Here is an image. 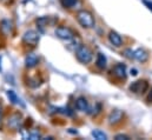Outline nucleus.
Listing matches in <instances>:
<instances>
[{"mask_svg":"<svg viewBox=\"0 0 152 140\" xmlns=\"http://www.w3.org/2000/svg\"><path fill=\"white\" fill-rule=\"evenodd\" d=\"M133 58H134L136 60L140 61V63H145V61L149 59V54H148V52H146L145 50L138 48V50H136V51L133 52Z\"/></svg>","mask_w":152,"mask_h":140,"instance_id":"obj_11","label":"nucleus"},{"mask_svg":"<svg viewBox=\"0 0 152 140\" xmlns=\"http://www.w3.org/2000/svg\"><path fill=\"white\" fill-rule=\"evenodd\" d=\"M96 65H97V67L100 69V70L106 69L107 60H106V57H105L103 53H98V55H97V60H96Z\"/></svg>","mask_w":152,"mask_h":140,"instance_id":"obj_14","label":"nucleus"},{"mask_svg":"<svg viewBox=\"0 0 152 140\" xmlns=\"http://www.w3.org/2000/svg\"><path fill=\"white\" fill-rule=\"evenodd\" d=\"M131 74H132V75H137V74H138V71L133 69V70H131Z\"/></svg>","mask_w":152,"mask_h":140,"instance_id":"obj_25","label":"nucleus"},{"mask_svg":"<svg viewBox=\"0 0 152 140\" xmlns=\"http://www.w3.org/2000/svg\"><path fill=\"white\" fill-rule=\"evenodd\" d=\"M0 109H1V107H0Z\"/></svg>","mask_w":152,"mask_h":140,"instance_id":"obj_29","label":"nucleus"},{"mask_svg":"<svg viewBox=\"0 0 152 140\" xmlns=\"http://www.w3.org/2000/svg\"><path fill=\"white\" fill-rule=\"evenodd\" d=\"M0 60H1V59H0ZM0 71H1V66H0Z\"/></svg>","mask_w":152,"mask_h":140,"instance_id":"obj_28","label":"nucleus"},{"mask_svg":"<svg viewBox=\"0 0 152 140\" xmlns=\"http://www.w3.org/2000/svg\"><path fill=\"white\" fill-rule=\"evenodd\" d=\"M123 117H124V113H123L121 111L114 109V111H112V112L110 113V115H109V122H110L111 125H115V124H118V122L121 121Z\"/></svg>","mask_w":152,"mask_h":140,"instance_id":"obj_8","label":"nucleus"},{"mask_svg":"<svg viewBox=\"0 0 152 140\" xmlns=\"http://www.w3.org/2000/svg\"><path fill=\"white\" fill-rule=\"evenodd\" d=\"M6 94H7L8 100H10L12 104H14V105H19V104H21L20 99L18 98V96L15 94V92H14V91H11V90H10V91H7V92H6ZM21 105H23V104H21Z\"/></svg>","mask_w":152,"mask_h":140,"instance_id":"obj_15","label":"nucleus"},{"mask_svg":"<svg viewBox=\"0 0 152 140\" xmlns=\"http://www.w3.org/2000/svg\"><path fill=\"white\" fill-rule=\"evenodd\" d=\"M26 138H27V139H32V140L40 139V133H39L38 131H32V132H30V133L27 134Z\"/></svg>","mask_w":152,"mask_h":140,"instance_id":"obj_19","label":"nucleus"},{"mask_svg":"<svg viewBox=\"0 0 152 140\" xmlns=\"http://www.w3.org/2000/svg\"><path fill=\"white\" fill-rule=\"evenodd\" d=\"M124 55H125L126 58H129V59H132V58H133V52H132V50H130V48L125 50V51H124Z\"/></svg>","mask_w":152,"mask_h":140,"instance_id":"obj_21","label":"nucleus"},{"mask_svg":"<svg viewBox=\"0 0 152 140\" xmlns=\"http://www.w3.org/2000/svg\"><path fill=\"white\" fill-rule=\"evenodd\" d=\"M76 57L78 59L79 63L81 64H90L92 61V58H93V54L91 52V50L85 46V45H80L78 48L76 50Z\"/></svg>","mask_w":152,"mask_h":140,"instance_id":"obj_2","label":"nucleus"},{"mask_svg":"<svg viewBox=\"0 0 152 140\" xmlns=\"http://www.w3.org/2000/svg\"><path fill=\"white\" fill-rule=\"evenodd\" d=\"M77 20L84 28H92L94 26V18L91 12L86 9H80L77 13Z\"/></svg>","mask_w":152,"mask_h":140,"instance_id":"obj_1","label":"nucleus"},{"mask_svg":"<svg viewBox=\"0 0 152 140\" xmlns=\"http://www.w3.org/2000/svg\"><path fill=\"white\" fill-rule=\"evenodd\" d=\"M56 35L61 39V40H72L75 38V33L72 32V30H70L69 27H64V26H60V27H57L56 31H54Z\"/></svg>","mask_w":152,"mask_h":140,"instance_id":"obj_4","label":"nucleus"},{"mask_svg":"<svg viewBox=\"0 0 152 140\" xmlns=\"http://www.w3.org/2000/svg\"><path fill=\"white\" fill-rule=\"evenodd\" d=\"M91 134H92V137H93L94 139H97V140H106L107 139V136H106L103 131H100V130H93Z\"/></svg>","mask_w":152,"mask_h":140,"instance_id":"obj_16","label":"nucleus"},{"mask_svg":"<svg viewBox=\"0 0 152 140\" xmlns=\"http://www.w3.org/2000/svg\"><path fill=\"white\" fill-rule=\"evenodd\" d=\"M8 126L11 128H14V130H19L21 124H23V120H21V115L19 113H15V114H12L10 118H8V121H7Z\"/></svg>","mask_w":152,"mask_h":140,"instance_id":"obj_6","label":"nucleus"},{"mask_svg":"<svg viewBox=\"0 0 152 140\" xmlns=\"http://www.w3.org/2000/svg\"><path fill=\"white\" fill-rule=\"evenodd\" d=\"M0 125H1V113H0Z\"/></svg>","mask_w":152,"mask_h":140,"instance_id":"obj_27","label":"nucleus"},{"mask_svg":"<svg viewBox=\"0 0 152 140\" xmlns=\"http://www.w3.org/2000/svg\"><path fill=\"white\" fill-rule=\"evenodd\" d=\"M114 139L115 140H130V137L126 136V134H117V136L114 137Z\"/></svg>","mask_w":152,"mask_h":140,"instance_id":"obj_22","label":"nucleus"},{"mask_svg":"<svg viewBox=\"0 0 152 140\" xmlns=\"http://www.w3.org/2000/svg\"><path fill=\"white\" fill-rule=\"evenodd\" d=\"M48 24V18H46V17H41V18H39L38 20H37V25H38L39 27H45L46 25Z\"/></svg>","mask_w":152,"mask_h":140,"instance_id":"obj_18","label":"nucleus"},{"mask_svg":"<svg viewBox=\"0 0 152 140\" xmlns=\"http://www.w3.org/2000/svg\"><path fill=\"white\" fill-rule=\"evenodd\" d=\"M32 81H33V82H37V81H38V79H34V80H32ZM32 85H33V84H31L30 86L32 87ZM37 86H38V84H34V85H33V87H37Z\"/></svg>","mask_w":152,"mask_h":140,"instance_id":"obj_26","label":"nucleus"},{"mask_svg":"<svg viewBox=\"0 0 152 140\" xmlns=\"http://www.w3.org/2000/svg\"><path fill=\"white\" fill-rule=\"evenodd\" d=\"M148 101H149V103H152V90L150 91V93H149V96H148Z\"/></svg>","mask_w":152,"mask_h":140,"instance_id":"obj_24","label":"nucleus"},{"mask_svg":"<svg viewBox=\"0 0 152 140\" xmlns=\"http://www.w3.org/2000/svg\"><path fill=\"white\" fill-rule=\"evenodd\" d=\"M148 88H149V84L145 80H138L130 85V91L136 94H143L148 91Z\"/></svg>","mask_w":152,"mask_h":140,"instance_id":"obj_3","label":"nucleus"},{"mask_svg":"<svg viewBox=\"0 0 152 140\" xmlns=\"http://www.w3.org/2000/svg\"><path fill=\"white\" fill-rule=\"evenodd\" d=\"M39 63V58L37 54H34V53H28L27 55H26V58H25V65H26V67H28V69H32V67H34V66H37Z\"/></svg>","mask_w":152,"mask_h":140,"instance_id":"obj_10","label":"nucleus"},{"mask_svg":"<svg viewBox=\"0 0 152 140\" xmlns=\"http://www.w3.org/2000/svg\"><path fill=\"white\" fill-rule=\"evenodd\" d=\"M23 41L24 44L26 45H30V46H36L39 41V34L36 31H26L24 35H23Z\"/></svg>","mask_w":152,"mask_h":140,"instance_id":"obj_5","label":"nucleus"},{"mask_svg":"<svg viewBox=\"0 0 152 140\" xmlns=\"http://www.w3.org/2000/svg\"><path fill=\"white\" fill-rule=\"evenodd\" d=\"M76 107H77V109H79V111H81V112H88V103H87V100H86L85 98H83V97H80V98L77 99Z\"/></svg>","mask_w":152,"mask_h":140,"instance_id":"obj_13","label":"nucleus"},{"mask_svg":"<svg viewBox=\"0 0 152 140\" xmlns=\"http://www.w3.org/2000/svg\"><path fill=\"white\" fill-rule=\"evenodd\" d=\"M0 31L4 35H10L12 34V31H13V24L11 20H7V19H4L1 23H0Z\"/></svg>","mask_w":152,"mask_h":140,"instance_id":"obj_7","label":"nucleus"},{"mask_svg":"<svg viewBox=\"0 0 152 140\" xmlns=\"http://www.w3.org/2000/svg\"><path fill=\"white\" fill-rule=\"evenodd\" d=\"M100 111H102V105H100L99 103H97V104H96V107L93 108V112H91V114H92V115H97L98 113H100Z\"/></svg>","mask_w":152,"mask_h":140,"instance_id":"obj_20","label":"nucleus"},{"mask_svg":"<svg viewBox=\"0 0 152 140\" xmlns=\"http://www.w3.org/2000/svg\"><path fill=\"white\" fill-rule=\"evenodd\" d=\"M112 73L118 79H125L126 78V66L123 64H117L112 70Z\"/></svg>","mask_w":152,"mask_h":140,"instance_id":"obj_9","label":"nucleus"},{"mask_svg":"<svg viewBox=\"0 0 152 140\" xmlns=\"http://www.w3.org/2000/svg\"><path fill=\"white\" fill-rule=\"evenodd\" d=\"M143 1V4L148 7V9H150L152 12V1H150V0H142Z\"/></svg>","mask_w":152,"mask_h":140,"instance_id":"obj_23","label":"nucleus"},{"mask_svg":"<svg viewBox=\"0 0 152 140\" xmlns=\"http://www.w3.org/2000/svg\"><path fill=\"white\" fill-rule=\"evenodd\" d=\"M60 4L65 8H72L78 4V0H60Z\"/></svg>","mask_w":152,"mask_h":140,"instance_id":"obj_17","label":"nucleus"},{"mask_svg":"<svg viewBox=\"0 0 152 140\" xmlns=\"http://www.w3.org/2000/svg\"><path fill=\"white\" fill-rule=\"evenodd\" d=\"M109 40H110V42H111L113 46H115V47H120L121 44H123L121 36L118 34L117 32H114V31H111V32L109 33Z\"/></svg>","mask_w":152,"mask_h":140,"instance_id":"obj_12","label":"nucleus"}]
</instances>
